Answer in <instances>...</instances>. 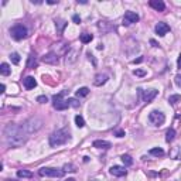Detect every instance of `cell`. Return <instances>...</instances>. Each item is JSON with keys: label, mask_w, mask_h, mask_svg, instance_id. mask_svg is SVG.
Here are the masks:
<instances>
[{"label": "cell", "mask_w": 181, "mask_h": 181, "mask_svg": "<svg viewBox=\"0 0 181 181\" xmlns=\"http://www.w3.org/2000/svg\"><path fill=\"white\" fill-rule=\"evenodd\" d=\"M3 133L7 144L11 146V147H20L28 139V133L23 127V125L19 126V125H14V123H10V125H7L4 127Z\"/></svg>", "instance_id": "1"}, {"label": "cell", "mask_w": 181, "mask_h": 181, "mask_svg": "<svg viewBox=\"0 0 181 181\" xmlns=\"http://www.w3.org/2000/svg\"><path fill=\"white\" fill-rule=\"evenodd\" d=\"M70 139H71L70 130H67V129L55 130V132L50 136V146H51V147H58V146L65 144Z\"/></svg>", "instance_id": "2"}, {"label": "cell", "mask_w": 181, "mask_h": 181, "mask_svg": "<svg viewBox=\"0 0 181 181\" xmlns=\"http://www.w3.org/2000/svg\"><path fill=\"white\" fill-rule=\"evenodd\" d=\"M23 127L26 129V132L28 134L36 133V132H38L43 127V120L40 118H37V116H34V118H30L28 120H26L23 123Z\"/></svg>", "instance_id": "3"}, {"label": "cell", "mask_w": 181, "mask_h": 181, "mask_svg": "<svg viewBox=\"0 0 181 181\" xmlns=\"http://www.w3.org/2000/svg\"><path fill=\"white\" fill-rule=\"evenodd\" d=\"M64 173H65L64 170L52 168V167H43V168H40V171H38V174H40L41 177H54V178L62 177Z\"/></svg>", "instance_id": "4"}, {"label": "cell", "mask_w": 181, "mask_h": 181, "mask_svg": "<svg viewBox=\"0 0 181 181\" xmlns=\"http://www.w3.org/2000/svg\"><path fill=\"white\" fill-rule=\"evenodd\" d=\"M64 95H65V92H61V93H58V95L52 96V106H54V109H57V111H65V109L70 106L68 100L62 99Z\"/></svg>", "instance_id": "5"}, {"label": "cell", "mask_w": 181, "mask_h": 181, "mask_svg": "<svg viewBox=\"0 0 181 181\" xmlns=\"http://www.w3.org/2000/svg\"><path fill=\"white\" fill-rule=\"evenodd\" d=\"M10 34L14 40H23L27 37V28L23 24H16L14 27L10 28Z\"/></svg>", "instance_id": "6"}, {"label": "cell", "mask_w": 181, "mask_h": 181, "mask_svg": "<svg viewBox=\"0 0 181 181\" xmlns=\"http://www.w3.org/2000/svg\"><path fill=\"white\" fill-rule=\"evenodd\" d=\"M149 120L154 126H161L164 123V120H166V116H164V113H161L159 111H153L149 115Z\"/></svg>", "instance_id": "7"}, {"label": "cell", "mask_w": 181, "mask_h": 181, "mask_svg": "<svg viewBox=\"0 0 181 181\" xmlns=\"http://www.w3.org/2000/svg\"><path fill=\"white\" fill-rule=\"evenodd\" d=\"M157 93H159V91H156V89H149V91H143V89H139V95L143 98L144 102H152L153 99H154L156 96H157Z\"/></svg>", "instance_id": "8"}, {"label": "cell", "mask_w": 181, "mask_h": 181, "mask_svg": "<svg viewBox=\"0 0 181 181\" xmlns=\"http://www.w3.org/2000/svg\"><path fill=\"white\" fill-rule=\"evenodd\" d=\"M139 19H140L139 14H136L134 11H126L125 16H123V24L125 26H130V24L139 21Z\"/></svg>", "instance_id": "9"}, {"label": "cell", "mask_w": 181, "mask_h": 181, "mask_svg": "<svg viewBox=\"0 0 181 181\" xmlns=\"http://www.w3.org/2000/svg\"><path fill=\"white\" fill-rule=\"evenodd\" d=\"M109 173L115 177H123V175H126V168L122 166H112Z\"/></svg>", "instance_id": "10"}, {"label": "cell", "mask_w": 181, "mask_h": 181, "mask_svg": "<svg viewBox=\"0 0 181 181\" xmlns=\"http://www.w3.org/2000/svg\"><path fill=\"white\" fill-rule=\"evenodd\" d=\"M170 31V27H168V24H166V23H159L157 26H156V33L159 34V36H166L167 33Z\"/></svg>", "instance_id": "11"}, {"label": "cell", "mask_w": 181, "mask_h": 181, "mask_svg": "<svg viewBox=\"0 0 181 181\" xmlns=\"http://www.w3.org/2000/svg\"><path fill=\"white\" fill-rule=\"evenodd\" d=\"M77 59H78V51L70 50V52L65 55V64H67V65H71V64H74Z\"/></svg>", "instance_id": "12"}, {"label": "cell", "mask_w": 181, "mask_h": 181, "mask_svg": "<svg viewBox=\"0 0 181 181\" xmlns=\"http://www.w3.org/2000/svg\"><path fill=\"white\" fill-rule=\"evenodd\" d=\"M43 61H44L45 64H57L58 62V57L51 51V52H48V54H45V55L43 57Z\"/></svg>", "instance_id": "13"}, {"label": "cell", "mask_w": 181, "mask_h": 181, "mask_svg": "<svg viewBox=\"0 0 181 181\" xmlns=\"http://www.w3.org/2000/svg\"><path fill=\"white\" fill-rule=\"evenodd\" d=\"M150 7H153L157 11H164L166 4H164V2H161V0H150Z\"/></svg>", "instance_id": "14"}, {"label": "cell", "mask_w": 181, "mask_h": 181, "mask_svg": "<svg viewBox=\"0 0 181 181\" xmlns=\"http://www.w3.org/2000/svg\"><path fill=\"white\" fill-rule=\"evenodd\" d=\"M93 147L96 149H102V150H107V149L112 147V144L106 140H95L93 141Z\"/></svg>", "instance_id": "15"}, {"label": "cell", "mask_w": 181, "mask_h": 181, "mask_svg": "<svg viewBox=\"0 0 181 181\" xmlns=\"http://www.w3.org/2000/svg\"><path fill=\"white\" fill-rule=\"evenodd\" d=\"M106 81H107L106 74H98L95 77V79H93V85L100 86V85H104V84H106Z\"/></svg>", "instance_id": "16"}, {"label": "cell", "mask_w": 181, "mask_h": 181, "mask_svg": "<svg viewBox=\"0 0 181 181\" xmlns=\"http://www.w3.org/2000/svg\"><path fill=\"white\" fill-rule=\"evenodd\" d=\"M37 86V82L34 79V77H27L24 78V88L26 89H33Z\"/></svg>", "instance_id": "17"}, {"label": "cell", "mask_w": 181, "mask_h": 181, "mask_svg": "<svg viewBox=\"0 0 181 181\" xmlns=\"http://www.w3.org/2000/svg\"><path fill=\"white\" fill-rule=\"evenodd\" d=\"M98 28H99V30H102L104 33H107V31H111V30H113V27H112V26H111V24H109L107 21H102V20H100V21L98 23Z\"/></svg>", "instance_id": "18"}, {"label": "cell", "mask_w": 181, "mask_h": 181, "mask_svg": "<svg viewBox=\"0 0 181 181\" xmlns=\"http://www.w3.org/2000/svg\"><path fill=\"white\" fill-rule=\"evenodd\" d=\"M55 27H57V33L61 36L64 28L67 27V21H65V20H55Z\"/></svg>", "instance_id": "19"}, {"label": "cell", "mask_w": 181, "mask_h": 181, "mask_svg": "<svg viewBox=\"0 0 181 181\" xmlns=\"http://www.w3.org/2000/svg\"><path fill=\"white\" fill-rule=\"evenodd\" d=\"M36 67H37V58H36L34 54H30L28 61H27V68H28V70H33V68H36Z\"/></svg>", "instance_id": "20"}, {"label": "cell", "mask_w": 181, "mask_h": 181, "mask_svg": "<svg viewBox=\"0 0 181 181\" xmlns=\"http://www.w3.org/2000/svg\"><path fill=\"white\" fill-rule=\"evenodd\" d=\"M10 72H11V70H10V67H9V64L3 62L2 65H0V74L2 75L7 77V75H10Z\"/></svg>", "instance_id": "21"}, {"label": "cell", "mask_w": 181, "mask_h": 181, "mask_svg": "<svg viewBox=\"0 0 181 181\" xmlns=\"http://www.w3.org/2000/svg\"><path fill=\"white\" fill-rule=\"evenodd\" d=\"M17 177L19 178H31L33 177V173L28 170H19L17 171Z\"/></svg>", "instance_id": "22"}, {"label": "cell", "mask_w": 181, "mask_h": 181, "mask_svg": "<svg viewBox=\"0 0 181 181\" xmlns=\"http://www.w3.org/2000/svg\"><path fill=\"white\" fill-rule=\"evenodd\" d=\"M92 40H93V36H92V34H88V33L81 34V41L84 43V44H88V43H91Z\"/></svg>", "instance_id": "23"}, {"label": "cell", "mask_w": 181, "mask_h": 181, "mask_svg": "<svg viewBox=\"0 0 181 181\" xmlns=\"http://www.w3.org/2000/svg\"><path fill=\"white\" fill-rule=\"evenodd\" d=\"M174 137H175V130L174 129H168L167 130V133H166V141H173L174 140Z\"/></svg>", "instance_id": "24"}, {"label": "cell", "mask_w": 181, "mask_h": 181, "mask_svg": "<svg viewBox=\"0 0 181 181\" xmlns=\"http://www.w3.org/2000/svg\"><path fill=\"white\" fill-rule=\"evenodd\" d=\"M89 93V89L86 88V86H84V88H79L77 91V96L78 98H84V96H86Z\"/></svg>", "instance_id": "25"}, {"label": "cell", "mask_w": 181, "mask_h": 181, "mask_svg": "<svg viewBox=\"0 0 181 181\" xmlns=\"http://www.w3.org/2000/svg\"><path fill=\"white\" fill-rule=\"evenodd\" d=\"M122 161L125 163V166H132L133 164V159L129 154H123L122 156Z\"/></svg>", "instance_id": "26"}, {"label": "cell", "mask_w": 181, "mask_h": 181, "mask_svg": "<svg viewBox=\"0 0 181 181\" xmlns=\"http://www.w3.org/2000/svg\"><path fill=\"white\" fill-rule=\"evenodd\" d=\"M150 154L154 156V157H163V156H164V152H163L161 149H152V150H150Z\"/></svg>", "instance_id": "27"}, {"label": "cell", "mask_w": 181, "mask_h": 181, "mask_svg": "<svg viewBox=\"0 0 181 181\" xmlns=\"http://www.w3.org/2000/svg\"><path fill=\"white\" fill-rule=\"evenodd\" d=\"M75 123H77L78 127H84V126H85V120H84V118H82V116H79V115H78V116H75Z\"/></svg>", "instance_id": "28"}, {"label": "cell", "mask_w": 181, "mask_h": 181, "mask_svg": "<svg viewBox=\"0 0 181 181\" xmlns=\"http://www.w3.org/2000/svg\"><path fill=\"white\" fill-rule=\"evenodd\" d=\"M10 59L13 64H19L20 62V55L17 54V52H11L10 54Z\"/></svg>", "instance_id": "29"}, {"label": "cell", "mask_w": 181, "mask_h": 181, "mask_svg": "<svg viewBox=\"0 0 181 181\" xmlns=\"http://www.w3.org/2000/svg\"><path fill=\"white\" fill-rule=\"evenodd\" d=\"M64 171H71V173H74V171H77V168H75L74 164H71V163H67V164L64 166Z\"/></svg>", "instance_id": "30"}, {"label": "cell", "mask_w": 181, "mask_h": 181, "mask_svg": "<svg viewBox=\"0 0 181 181\" xmlns=\"http://www.w3.org/2000/svg\"><path fill=\"white\" fill-rule=\"evenodd\" d=\"M67 100H68V104H70V106H72V107H79V105H81L75 98H70Z\"/></svg>", "instance_id": "31"}, {"label": "cell", "mask_w": 181, "mask_h": 181, "mask_svg": "<svg viewBox=\"0 0 181 181\" xmlns=\"http://www.w3.org/2000/svg\"><path fill=\"white\" fill-rule=\"evenodd\" d=\"M178 100H181V96L180 95H171L170 98H168V102H170V104H177Z\"/></svg>", "instance_id": "32"}, {"label": "cell", "mask_w": 181, "mask_h": 181, "mask_svg": "<svg viewBox=\"0 0 181 181\" xmlns=\"http://www.w3.org/2000/svg\"><path fill=\"white\" fill-rule=\"evenodd\" d=\"M133 74L136 75V77H144V75H146V71L144 70H136V71H133Z\"/></svg>", "instance_id": "33"}, {"label": "cell", "mask_w": 181, "mask_h": 181, "mask_svg": "<svg viewBox=\"0 0 181 181\" xmlns=\"http://www.w3.org/2000/svg\"><path fill=\"white\" fill-rule=\"evenodd\" d=\"M37 102H40V104H45V102H48V98L47 96H44V95H41V96H38L37 98Z\"/></svg>", "instance_id": "34"}, {"label": "cell", "mask_w": 181, "mask_h": 181, "mask_svg": "<svg viewBox=\"0 0 181 181\" xmlns=\"http://www.w3.org/2000/svg\"><path fill=\"white\" fill-rule=\"evenodd\" d=\"M174 81H175V85L181 88V75H175V79H174Z\"/></svg>", "instance_id": "35"}, {"label": "cell", "mask_w": 181, "mask_h": 181, "mask_svg": "<svg viewBox=\"0 0 181 181\" xmlns=\"http://www.w3.org/2000/svg\"><path fill=\"white\" fill-rule=\"evenodd\" d=\"M72 20H74V23H77V24H79V23H81V19H79V16H78V14L72 16Z\"/></svg>", "instance_id": "36"}, {"label": "cell", "mask_w": 181, "mask_h": 181, "mask_svg": "<svg viewBox=\"0 0 181 181\" xmlns=\"http://www.w3.org/2000/svg\"><path fill=\"white\" fill-rule=\"evenodd\" d=\"M116 136H118V137H123V136H125V130H118V132H116Z\"/></svg>", "instance_id": "37"}, {"label": "cell", "mask_w": 181, "mask_h": 181, "mask_svg": "<svg viewBox=\"0 0 181 181\" xmlns=\"http://www.w3.org/2000/svg\"><path fill=\"white\" fill-rule=\"evenodd\" d=\"M150 44H152L153 47H159V43H157V41H156V40H153V38H152V40H150Z\"/></svg>", "instance_id": "38"}, {"label": "cell", "mask_w": 181, "mask_h": 181, "mask_svg": "<svg viewBox=\"0 0 181 181\" xmlns=\"http://www.w3.org/2000/svg\"><path fill=\"white\" fill-rule=\"evenodd\" d=\"M141 61H143V58L140 57V58H137V59H133V64H140Z\"/></svg>", "instance_id": "39"}, {"label": "cell", "mask_w": 181, "mask_h": 181, "mask_svg": "<svg viewBox=\"0 0 181 181\" xmlns=\"http://www.w3.org/2000/svg\"><path fill=\"white\" fill-rule=\"evenodd\" d=\"M4 89H6V86H4V84H2L0 85V93H4Z\"/></svg>", "instance_id": "40"}, {"label": "cell", "mask_w": 181, "mask_h": 181, "mask_svg": "<svg viewBox=\"0 0 181 181\" xmlns=\"http://www.w3.org/2000/svg\"><path fill=\"white\" fill-rule=\"evenodd\" d=\"M47 3L48 4H57V3H58V0H48Z\"/></svg>", "instance_id": "41"}, {"label": "cell", "mask_w": 181, "mask_h": 181, "mask_svg": "<svg viewBox=\"0 0 181 181\" xmlns=\"http://www.w3.org/2000/svg\"><path fill=\"white\" fill-rule=\"evenodd\" d=\"M177 64H178V68L181 70V54L178 55V61H177Z\"/></svg>", "instance_id": "42"}, {"label": "cell", "mask_w": 181, "mask_h": 181, "mask_svg": "<svg viewBox=\"0 0 181 181\" xmlns=\"http://www.w3.org/2000/svg\"><path fill=\"white\" fill-rule=\"evenodd\" d=\"M65 181H75L74 178H68V180H65Z\"/></svg>", "instance_id": "43"}, {"label": "cell", "mask_w": 181, "mask_h": 181, "mask_svg": "<svg viewBox=\"0 0 181 181\" xmlns=\"http://www.w3.org/2000/svg\"><path fill=\"white\" fill-rule=\"evenodd\" d=\"M4 181H16V180H9V178H7V180H4Z\"/></svg>", "instance_id": "44"}, {"label": "cell", "mask_w": 181, "mask_h": 181, "mask_svg": "<svg viewBox=\"0 0 181 181\" xmlns=\"http://www.w3.org/2000/svg\"><path fill=\"white\" fill-rule=\"evenodd\" d=\"M91 181H98V180H91Z\"/></svg>", "instance_id": "45"}]
</instances>
